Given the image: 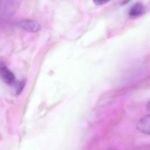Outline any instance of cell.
I'll use <instances>...</instances> for the list:
<instances>
[{
	"label": "cell",
	"mask_w": 150,
	"mask_h": 150,
	"mask_svg": "<svg viewBox=\"0 0 150 150\" xmlns=\"http://www.w3.org/2000/svg\"><path fill=\"white\" fill-rule=\"evenodd\" d=\"M18 25L23 29L28 32H37L41 29L40 24L33 20H22L18 23Z\"/></svg>",
	"instance_id": "1"
},
{
	"label": "cell",
	"mask_w": 150,
	"mask_h": 150,
	"mask_svg": "<svg viewBox=\"0 0 150 150\" xmlns=\"http://www.w3.org/2000/svg\"><path fill=\"white\" fill-rule=\"evenodd\" d=\"M139 131L146 135H150V114L141 117L137 125Z\"/></svg>",
	"instance_id": "2"
},
{
	"label": "cell",
	"mask_w": 150,
	"mask_h": 150,
	"mask_svg": "<svg viewBox=\"0 0 150 150\" xmlns=\"http://www.w3.org/2000/svg\"><path fill=\"white\" fill-rule=\"evenodd\" d=\"M0 74L1 79L5 83L11 85L15 79L13 73L5 65H1L0 67Z\"/></svg>",
	"instance_id": "3"
},
{
	"label": "cell",
	"mask_w": 150,
	"mask_h": 150,
	"mask_svg": "<svg viewBox=\"0 0 150 150\" xmlns=\"http://www.w3.org/2000/svg\"><path fill=\"white\" fill-rule=\"evenodd\" d=\"M145 11L144 5L140 2L135 3L129 10V14L132 17H137L143 14Z\"/></svg>",
	"instance_id": "4"
},
{
	"label": "cell",
	"mask_w": 150,
	"mask_h": 150,
	"mask_svg": "<svg viewBox=\"0 0 150 150\" xmlns=\"http://www.w3.org/2000/svg\"><path fill=\"white\" fill-rule=\"evenodd\" d=\"M25 85V81L24 80L21 81H20L16 86V93L17 95L21 93L22 91L23 90Z\"/></svg>",
	"instance_id": "5"
},
{
	"label": "cell",
	"mask_w": 150,
	"mask_h": 150,
	"mask_svg": "<svg viewBox=\"0 0 150 150\" xmlns=\"http://www.w3.org/2000/svg\"><path fill=\"white\" fill-rule=\"evenodd\" d=\"M94 2L95 4L96 5H103V4H105V3L108 2V1H94Z\"/></svg>",
	"instance_id": "6"
},
{
	"label": "cell",
	"mask_w": 150,
	"mask_h": 150,
	"mask_svg": "<svg viewBox=\"0 0 150 150\" xmlns=\"http://www.w3.org/2000/svg\"><path fill=\"white\" fill-rule=\"evenodd\" d=\"M146 107L147 110H148V111H150V100L147 103Z\"/></svg>",
	"instance_id": "7"
}]
</instances>
